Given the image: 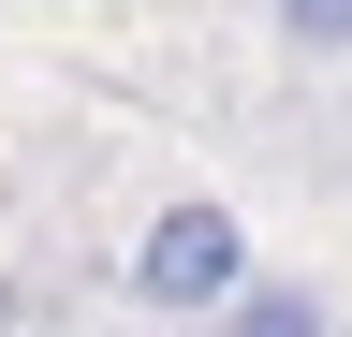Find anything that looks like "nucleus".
Returning a JSON list of instances; mask_svg holds the SVG:
<instances>
[{"instance_id":"nucleus-2","label":"nucleus","mask_w":352,"mask_h":337,"mask_svg":"<svg viewBox=\"0 0 352 337\" xmlns=\"http://www.w3.org/2000/svg\"><path fill=\"white\" fill-rule=\"evenodd\" d=\"M176 337H338V308H323L308 279H250L220 323H176Z\"/></svg>"},{"instance_id":"nucleus-4","label":"nucleus","mask_w":352,"mask_h":337,"mask_svg":"<svg viewBox=\"0 0 352 337\" xmlns=\"http://www.w3.org/2000/svg\"><path fill=\"white\" fill-rule=\"evenodd\" d=\"M15 323H30V293H15V279H0V337H15Z\"/></svg>"},{"instance_id":"nucleus-3","label":"nucleus","mask_w":352,"mask_h":337,"mask_svg":"<svg viewBox=\"0 0 352 337\" xmlns=\"http://www.w3.org/2000/svg\"><path fill=\"white\" fill-rule=\"evenodd\" d=\"M264 30L294 59H352V0H264Z\"/></svg>"},{"instance_id":"nucleus-1","label":"nucleus","mask_w":352,"mask_h":337,"mask_svg":"<svg viewBox=\"0 0 352 337\" xmlns=\"http://www.w3.org/2000/svg\"><path fill=\"white\" fill-rule=\"evenodd\" d=\"M118 279H132V308H147V323H220V308L250 293V220H235L220 191H176L162 220L132 235Z\"/></svg>"},{"instance_id":"nucleus-5","label":"nucleus","mask_w":352,"mask_h":337,"mask_svg":"<svg viewBox=\"0 0 352 337\" xmlns=\"http://www.w3.org/2000/svg\"><path fill=\"white\" fill-rule=\"evenodd\" d=\"M338 337H352V323H338Z\"/></svg>"}]
</instances>
